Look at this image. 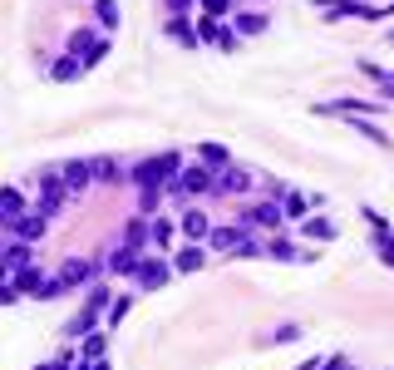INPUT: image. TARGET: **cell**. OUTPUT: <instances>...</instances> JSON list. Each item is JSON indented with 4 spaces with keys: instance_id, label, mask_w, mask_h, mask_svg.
Wrapping results in <instances>:
<instances>
[{
    "instance_id": "obj_1",
    "label": "cell",
    "mask_w": 394,
    "mask_h": 370,
    "mask_svg": "<svg viewBox=\"0 0 394 370\" xmlns=\"http://www.w3.org/2000/svg\"><path fill=\"white\" fill-rule=\"evenodd\" d=\"M252 237V222H227V227H212V252H242Z\"/></svg>"
},
{
    "instance_id": "obj_2",
    "label": "cell",
    "mask_w": 394,
    "mask_h": 370,
    "mask_svg": "<svg viewBox=\"0 0 394 370\" xmlns=\"http://www.w3.org/2000/svg\"><path fill=\"white\" fill-rule=\"evenodd\" d=\"M5 237H15V242H40L45 237V212H30V217H15L10 227H5Z\"/></svg>"
},
{
    "instance_id": "obj_3",
    "label": "cell",
    "mask_w": 394,
    "mask_h": 370,
    "mask_svg": "<svg viewBox=\"0 0 394 370\" xmlns=\"http://www.w3.org/2000/svg\"><path fill=\"white\" fill-rule=\"evenodd\" d=\"M281 217H286V207L266 197V202H257V207H252V212H247L242 222H252V227H266V232H276V227H281Z\"/></svg>"
},
{
    "instance_id": "obj_4",
    "label": "cell",
    "mask_w": 394,
    "mask_h": 370,
    "mask_svg": "<svg viewBox=\"0 0 394 370\" xmlns=\"http://www.w3.org/2000/svg\"><path fill=\"white\" fill-rule=\"evenodd\" d=\"M212 187H217L212 173H202V168H183V173L168 183V192H212Z\"/></svg>"
},
{
    "instance_id": "obj_5",
    "label": "cell",
    "mask_w": 394,
    "mask_h": 370,
    "mask_svg": "<svg viewBox=\"0 0 394 370\" xmlns=\"http://www.w3.org/2000/svg\"><path fill=\"white\" fill-rule=\"evenodd\" d=\"M60 173H64V183H69V192H74V197H79V192L89 187V178H94V168H89L84 158H74V163H64Z\"/></svg>"
},
{
    "instance_id": "obj_6",
    "label": "cell",
    "mask_w": 394,
    "mask_h": 370,
    "mask_svg": "<svg viewBox=\"0 0 394 370\" xmlns=\"http://www.w3.org/2000/svg\"><path fill=\"white\" fill-rule=\"evenodd\" d=\"M133 277H138V286H143V291H153V286H163V281H168V267H163V262H153V257H143Z\"/></svg>"
},
{
    "instance_id": "obj_7",
    "label": "cell",
    "mask_w": 394,
    "mask_h": 370,
    "mask_svg": "<svg viewBox=\"0 0 394 370\" xmlns=\"http://www.w3.org/2000/svg\"><path fill=\"white\" fill-rule=\"evenodd\" d=\"M197 158H202L212 173H227V168H232V153H227L222 143H197Z\"/></svg>"
},
{
    "instance_id": "obj_8",
    "label": "cell",
    "mask_w": 394,
    "mask_h": 370,
    "mask_svg": "<svg viewBox=\"0 0 394 370\" xmlns=\"http://www.w3.org/2000/svg\"><path fill=\"white\" fill-rule=\"evenodd\" d=\"M247 187H252V173L237 168V163H232L227 173H217V192H247Z\"/></svg>"
},
{
    "instance_id": "obj_9",
    "label": "cell",
    "mask_w": 394,
    "mask_h": 370,
    "mask_svg": "<svg viewBox=\"0 0 394 370\" xmlns=\"http://www.w3.org/2000/svg\"><path fill=\"white\" fill-rule=\"evenodd\" d=\"M183 237H188V242H193V237H212V227H207V217H202L197 207L183 212Z\"/></svg>"
},
{
    "instance_id": "obj_10",
    "label": "cell",
    "mask_w": 394,
    "mask_h": 370,
    "mask_svg": "<svg viewBox=\"0 0 394 370\" xmlns=\"http://www.w3.org/2000/svg\"><path fill=\"white\" fill-rule=\"evenodd\" d=\"M300 237H310V242H330L335 227H330L325 217H305V222H300Z\"/></svg>"
},
{
    "instance_id": "obj_11",
    "label": "cell",
    "mask_w": 394,
    "mask_h": 370,
    "mask_svg": "<svg viewBox=\"0 0 394 370\" xmlns=\"http://www.w3.org/2000/svg\"><path fill=\"white\" fill-rule=\"evenodd\" d=\"M143 242H148V222H143V217H133V222L123 227V247H133V252H143Z\"/></svg>"
},
{
    "instance_id": "obj_12",
    "label": "cell",
    "mask_w": 394,
    "mask_h": 370,
    "mask_svg": "<svg viewBox=\"0 0 394 370\" xmlns=\"http://www.w3.org/2000/svg\"><path fill=\"white\" fill-rule=\"evenodd\" d=\"M89 277H94V262H69V267H64V291L79 286V281H89Z\"/></svg>"
},
{
    "instance_id": "obj_13",
    "label": "cell",
    "mask_w": 394,
    "mask_h": 370,
    "mask_svg": "<svg viewBox=\"0 0 394 370\" xmlns=\"http://www.w3.org/2000/svg\"><path fill=\"white\" fill-rule=\"evenodd\" d=\"M15 217H25V197H20V187H5V227Z\"/></svg>"
},
{
    "instance_id": "obj_14",
    "label": "cell",
    "mask_w": 394,
    "mask_h": 370,
    "mask_svg": "<svg viewBox=\"0 0 394 370\" xmlns=\"http://www.w3.org/2000/svg\"><path fill=\"white\" fill-rule=\"evenodd\" d=\"M94 321H98V306H89V311H79V321L69 326V336H74V341H84V336L94 331Z\"/></svg>"
},
{
    "instance_id": "obj_15",
    "label": "cell",
    "mask_w": 394,
    "mask_h": 370,
    "mask_svg": "<svg viewBox=\"0 0 394 370\" xmlns=\"http://www.w3.org/2000/svg\"><path fill=\"white\" fill-rule=\"evenodd\" d=\"M173 267H178V272H197V267H202V247H193V242H188V247L178 252V262H173Z\"/></svg>"
},
{
    "instance_id": "obj_16",
    "label": "cell",
    "mask_w": 394,
    "mask_h": 370,
    "mask_svg": "<svg viewBox=\"0 0 394 370\" xmlns=\"http://www.w3.org/2000/svg\"><path fill=\"white\" fill-rule=\"evenodd\" d=\"M163 192H168V187H143V202H138V212H143V217H158V202H163Z\"/></svg>"
},
{
    "instance_id": "obj_17",
    "label": "cell",
    "mask_w": 394,
    "mask_h": 370,
    "mask_svg": "<svg viewBox=\"0 0 394 370\" xmlns=\"http://www.w3.org/2000/svg\"><path fill=\"white\" fill-rule=\"evenodd\" d=\"M98 25H108V30H118V0H98Z\"/></svg>"
},
{
    "instance_id": "obj_18",
    "label": "cell",
    "mask_w": 394,
    "mask_h": 370,
    "mask_svg": "<svg viewBox=\"0 0 394 370\" xmlns=\"http://www.w3.org/2000/svg\"><path fill=\"white\" fill-rule=\"evenodd\" d=\"M79 361H103V336H84V346H79Z\"/></svg>"
},
{
    "instance_id": "obj_19",
    "label": "cell",
    "mask_w": 394,
    "mask_h": 370,
    "mask_svg": "<svg viewBox=\"0 0 394 370\" xmlns=\"http://www.w3.org/2000/svg\"><path fill=\"white\" fill-rule=\"evenodd\" d=\"M232 30H237V35H257V30H266V20H261V15H237Z\"/></svg>"
},
{
    "instance_id": "obj_20",
    "label": "cell",
    "mask_w": 394,
    "mask_h": 370,
    "mask_svg": "<svg viewBox=\"0 0 394 370\" xmlns=\"http://www.w3.org/2000/svg\"><path fill=\"white\" fill-rule=\"evenodd\" d=\"M94 173L103 178V183H123V168H118V163H108V158H98V163H94Z\"/></svg>"
},
{
    "instance_id": "obj_21",
    "label": "cell",
    "mask_w": 394,
    "mask_h": 370,
    "mask_svg": "<svg viewBox=\"0 0 394 370\" xmlns=\"http://www.w3.org/2000/svg\"><path fill=\"white\" fill-rule=\"evenodd\" d=\"M266 257H286L291 262V257H310V252H296L291 242H266Z\"/></svg>"
},
{
    "instance_id": "obj_22",
    "label": "cell",
    "mask_w": 394,
    "mask_h": 370,
    "mask_svg": "<svg viewBox=\"0 0 394 370\" xmlns=\"http://www.w3.org/2000/svg\"><path fill=\"white\" fill-rule=\"evenodd\" d=\"M168 35H173L178 45H197V35L188 30V25H183V20H173V25H168Z\"/></svg>"
},
{
    "instance_id": "obj_23",
    "label": "cell",
    "mask_w": 394,
    "mask_h": 370,
    "mask_svg": "<svg viewBox=\"0 0 394 370\" xmlns=\"http://www.w3.org/2000/svg\"><path fill=\"white\" fill-rule=\"evenodd\" d=\"M350 124H355V129H360V134H365V138H375V143H385V148H390V134H380V129H370V124H365V119H350Z\"/></svg>"
},
{
    "instance_id": "obj_24",
    "label": "cell",
    "mask_w": 394,
    "mask_h": 370,
    "mask_svg": "<svg viewBox=\"0 0 394 370\" xmlns=\"http://www.w3.org/2000/svg\"><path fill=\"white\" fill-rule=\"evenodd\" d=\"M153 237L168 242V237H173V222H168V217H153Z\"/></svg>"
},
{
    "instance_id": "obj_25",
    "label": "cell",
    "mask_w": 394,
    "mask_h": 370,
    "mask_svg": "<svg viewBox=\"0 0 394 370\" xmlns=\"http://www.w3.org/2000/svg\"><path fill=\"white\" fill-rule=\"evenodd\" d=\"M128 301H133V296H118V301H113V306H108V321H118V316H123V311H128Z\"/></svg>"
},
{
    "instance_id": "obj_26",
    "label": "cell",
    "mask_w": 394,
    "mask_h": 370,
    "mask_svg": "<svg viewBox=\"0 0 394 370\" xmlns=\"http://www.w3.org/2000/svg\"><path fill=\"white\" fill-rule=\"evenodd\" d=\"M202 5H207V15H227L232 10V0H202Z\"/></svg>"
},
{
    "instance_id": "obj_27",
    "label": "cell",
    "mask_w": 394,
    "mask_h": 370,
    "mask_svg": "<svg viewBox=\"0 0 394 370\" xmlns=\"http://www.w3.org/2000/svg\"><path fill=\"white\" fill-rule=\"evenodd\" d=\"M325 370H355V366H345V356H335V361H330Z\"/></svg>"
},
{
    "instance_id": "obj_28",
    "label": "cell",
    "mask_w": 394,
    "mask_h": 370,
    "mask_svg": "<svg viewBox=\"0 0 394 370\" xmlns=\"http://www.w3.org/2000/svg\"><path fill=\"white\" fill-rule=\"evenodd\" d=\"M380 89H385V94H390V99H394V75H390V80H385V85H380Z\"/></svg>"
}]
</instances>
